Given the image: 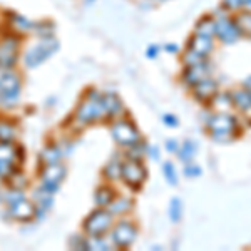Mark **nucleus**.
I'll return each instance as SVG.
<instances>
[{"label": "nucleus", "mask_w": 251, "mask_h": 251, "mask_svg": "<svg viewBox=\"0 0 251 251\" xmlns=\"http://www.w3.org/2000/svg\"><path fill=\"white\" fill-rule=\"evenodd\" d=\"M137 226L132 221L123 220L119 221L116 226H112V233H111V241L112 245L117 246L121 250H126L129 246L134 245V241L137 240Z\"/></svg>", "instance_id": "obj_8"}, {"label": "nucleus", "mask_w": 251, "mask_h": 251, "mask_svg": "<svg viewBox=\"0 0 251 251\" xmlns=\"http://www.w3.org/2000/svg\"><path fill=\"white\" fill-rule=\"evenodd\" d=\"M116 200V191L111 186H100L94 193V203L99 208H109V204Z\"/></svg>", "instance_id": "obj_19"}, {"label": "nucleus", "mask_w": 251, "mask_h": 251, "mask_svg": "<svg viewBox=\"0 0 251 251\" xmlns=\"http://www.w3.org/2000/svg\"><path fill=\"white\" fill-rule=\"evenodd\" d=\"M231 100L233 107L238 109L243 114H251V92L246 91L245 87L234 89L231 91Z\"/></svg>", "instance_id": "obj_17"}, {"label": "nucleus", "mask_w": 251, "mask_h": 251, "mask_svg": "<svg viewBox=\"0 0 251 251\" xmlns=\"http://www.w3.org/2000/svg\"><path fill=\"white\" fill-rule=\"evenodd\" d=\"M179 146H181V144L177 143L176 139H168V141H166V151L177 154V151H179Z\"/></svg>", "instance_id": "obj_38"}, {"label": "nucleus", "mask_w": 251, "mask_h": 251, "mask_svg": "<svg viewBox=\"0 0 251 251\" xmlns=\"http://www.w3.org/2000/svg\"><path fill=\"white\" fill-rule=\"evenodd\" d=\"M64 177H66V166L59 164V163L46 164V168H44V171H42L44 188L54 194L59 189V184Z\"/></svg>", "instance_id": "obj_12"}, {"label": "nucleus", "mask_w": 251, "mask_h": 251, "mask_svg": "<svg viewBox=\"0 0 251 251\" xmlns=\"http://www.w3.org/2000/svg\"><path fill=\"white\" fill-rule=\"evenodd\" d=\"M156 2H164V0H156Z\"/></svg>", "instance_id": "obj_44"}, {"label": "nucleus", "mask_w": 251, "mask_h": 251, "mask_svg": "<svg viewBox=\"0 0 251 251\" xmlns=\"http://www.w3.org/2000/svg\"><path fill=\"white\" fill-rule=\"evenodd\" d=\"M211 62L206 60L203 64H198V66H189V67H183V72H181V82L184 84L188 89H193L196 84L203 82L204 79L211 77Z\"/></svg>", "instance_id": "obj_10"}, {"label": "nucleus", "mask_w": 251, "mask_h": 251, "mask_svg": "<svg viewBox=\"0 0 251 251\" xmlns=\"http://www.w3.org/2000/svg\"><path fill=\"white\" fill-rule=\"evenodd\" d=\"M194 34L203 35V37H209L216 40V22H214L213 14H204L194 24Z\"/></svg>", "instance_id": "obj_16"}, {"label": "nucleus", "mask_w": 251, "mask_h": 251, "mask_svg": "<svg viewBox=\"0 0 251 251\" xmlns=\"http://www.w3.org/2000/svg\"><path fill=\"white\" fill-rule=\"evenodd\" d=\"M132 209V201L129 200V198H116L114 201H112L111 204H109V211L112 214H117V216H121V214H126L129 213Z\"/></svg>", "instance_id": "obj_23"}, {"label": "nucleus", "mask_w": 251, "mask_h": 251, "mask_svg": "<svg viewBox=\"0 0 251 251\" xmlns=\"http://www.w3.org/2000/svg\"><path fill=\"white\" fill-rule=\"evenodd\" d=\"M121 177L129 186L131 189H141V186L144 184L146 177H148V171H146V166L143 161L139 159H129L123 163V173Z\"/></svg>", "instance_id": "obj_7"}, {"label": "nucleus", "mask_w": 251, "mask_h": 251, "mask_svg": "<svg viewBox=\"0 0 251 251\" xmlns=\"http://www.w3.org/2000/svg\"><path fill=\"white\" fill-rule=\"evenodd\" d=\"M102 102H104V112H106V117H116L123 112V102L117 97L114 92H107V94H102Z\"/></svg>", "instance_id": "obj_18"}, {"label": "nucleus", "mask_w": 251, "mask_h": 251, "mask_svg": "<svg viewBox=\"0 0 251 251\" xmlns=\"http://www.w3.org/2000/svg\"><path fill=\"white\" fill-rule=\"evenodd\" d=\"M35 32L40 39H47V37H54V29L55 25L49 20H42V22H37V25H34Z\"/></svg>", "instance_id": "obj_29"}, {"label": "nucleus", "mask_w": 251, "mask_h": 251, "mask_svg": "<svg viewBox=\"0 0 251 251\" xmlns=\"http://www.w3.org/2000/svg\"><path fill=\"white\" fill-rule=\"evenodd\" d=\"M17 152L19 151L10 143H0V163H12L19 156Z\"/></svg>", "instance_id": "obj_27"}, {"label": "nucleus", "mask_w": 251, "mask_h": 251, "mask_svg": "<svg viewBox=\"0 0 251 251\" xmlns=\"http://www.w3.org/2000/svg\"><path fill=\"white\" fill-rule=\"evenodd\" d=\"M15 137V129L14 126L0 121V143H12Z\"/></svg>", "instance_id": "obj_30"}, {"label": "nucleus", "mask_w": 251, "mask_h": 251, "mask_svg": "<svg viewBox=\"0 0 251 251\" xmlns=\"http://www.w3.org/2000/svg\"><path fill=\"white\" fill-rule=\"evenodd\" d=\"M148 156H151L152 159H159V149L154 148V146H149V148H148Z\"/></svg>", "instance_id": "obj_41"}, {"label": "nucleus", "mask_w": 251, "mask_h": 251, "mask_svg": "<svg viewBox=\"0 0 251 251\" xmlns=\"http://www.w3.org/2000/svg\"><path fill=\"white\" fill-rule=\"evenodd\" d=\"M69 246L72 250H89V240L87 238H82V236H72L71 241H69Z\"/></svg>", "instance_id": "obj_34"}, {"label": "nucleus", "mask_w": 251, "mask_h": 251, "mask_svg": "<svg viewBox=\"0 0 251 251\" xmlns=\"http://www.w3.org/2000/svg\"><path fill=\"white\" fill-rule=\"evenodd\" d=\"M19 57V40L5 37L0 42V69H10L15 66Z\"/></svg>", "instance_id": "obj_13"}, {"label": "nucleus", "mask_w": 251, "mask_h": 251, "mask_svg": "<svg viewBox=\"0 0 251 251\" xmlns=\"http://www.w3.org/2000/svg\"><path fill=\"white\" fill-rule=\"evenodd\" d=\"M211 14L214 17V22H216V40L218 42H221L223 46H233V44H236L240 39H243L233 14L226 12L221 5L218 7V9H214Z\"/></svg>", "instance_id": "obj_2"}, {"label": "nucleus", "mask_w": 251, "mask_h": 251, "mask_svg": "<svg viewBox=\"0 0 251 251\" xmlns=\"http://www.w3.org/2000/svg\"><path fill=\"white\" fill-rule=\"evenodd\" d=\"M102 117H106L102 94H99L97 91H89L86 99L80 102L77 112H75V119L80 124H92L96 121H100Z\"/></svg>", "instance_id": "obj_3"}, {"label": "nucleus", "mask_w": 251, "mask_h": 251, "mask_svg": "<svg viewBox=\"0 0 251 251\" xmlns=\"http://www.w3.org/2000/svg\"><path fill=\"white\" fill-rule=\"evenodd\" d=\"M206 60H209V59H206V57H203V55L189 50V49H184V52L181 54V64H183V67L198 66V64H203V62H206Z\"/></svg>", "instance_id": "obj_25"}, {"label": "nucleus", "mask_w": 251, "mask_h": 251, "mask_svg": "<svg viewBox=\"0 0 251 251\" xmlns=\"http://www.w3.org/2000/svg\"><path fill=\"white\" fill-rule=\"evenodd\" d=\"M111 134H112V137H114L117 146L126 148V149L132 148V146H136L139 141H143L137 126L132 123V121H127V119L116 121L111 127Z\"/></svg>", "instance_id": "obj_5"}, {"label": "nucleus", "mask_w": 251, "mask_h": 251, "mask_svg": "<svg viewBox=\"0 0 251 251\" xmlns=\"http://www.w3.org/2000/svg\"><path fill=\"white\" fill-rule=\"evenodd\" d=\"M183 218V203L179 198H173L169 203V220L171 223H179Z\"/></svg>", "instance_id": "obj_28"}, {"label": "nucleus", "mask_w": 251, "mask_h": 251, "mask_svg": "<svg viewBox=\"0 0 251 251\" xmlns=\"http://www.w3.org/2000/svg\"><path fill=\"white\" fill-rule=\"evenodd\" d=\"M163 174H164L166 181H168L171 186L177 184V173H176V168H174V164L171 161H168V163L163 164Z\"/></svg>", "instance_id": "obj_32"}, {"label": "nucleus", "mask_w": 251, "mask_h": 251, "mask_svg": "<svg viewBox=\"0 0 251 251\" xmlns=\"http://www.w3.org/2000/svg\"><path fill=\"white\" fill-rule=\"evenodd\" d=\"M59 50V42L54 37L42 39L37 46H34L25 54V66L27 67H37L44 60H47L52 54Z\"/></svg>", "instance_id": "obj_6"}, {"label": "nucleus", "mask_w": 251, "mask_h": 251, "mask_svg": "<svg viewBox=\"0 0 251 251\" xmlns=\"http://www.w3.org/2000/svg\"><path fill=\"white\" fill-rule=\"evenodd\" d=\"M206 131L216 144H228L240 134V121L231 112H213L206 119Z\"/></svg>", "instance_id": "obj_1"}, {"label": "nucleus", "mask_w": 251, "mask_h": 251, "mask_svg": "<svg viewBox=\"0 0 251 251\" xmlns=\"http://www.w3.org/2000/svg\"><path fill=\"white\" fill-rule=\"evenodd\" d=\"M186 49H189V50H193V52H196V54L209 59V55L214 52V39L203 37V35H198L193 32V34L189 35L188 42H186Z\"/></svg>", "instance_id": "obj_14"}, {"label": "nucleus", "mask_w": 251, "mask_h": 251, "mask_svg": "<svg viewBox=\"0 0 251 251\" xmlns=\"http://www.w3.org/2000/svg\"><path fill=\"white\" fill-rule=\"evenodd\" d=\"M161 50H163V47L161 46L151 44V46H148V49H146V55H148V59H157L161 54Z\"/></svg>", "instance_id": "obj_36"}, {"label": "nucleus", "mask_w": 251, "mask_h": 251, "mask_svg": "<svg viewBox=\"0 0 251 251\" xmlns=\"http://www.w3.org/2000/svg\"><path fill=\"white\" fill-rule=\"evenodd\" d=\"M184 176L186 177H198V176H201V168L200 166H196V164H193V163H188V164H184Z\"/></svg>", "instance_id": "obj_35"}, {"label": "nucleus", "mask_w": 251, "mask_h": 251, "mask_svg": "<svg viewBox=\"0 0 251 251\" xmlns=\"http://www.w3.org/2000/svg\"><path fill=\"white\" fill-rule=\"evenodd\" d=\"M209 107L214 112H229V109L233 107V100H231V92H218L216 97L211 100Z\"/></svg>", "instance_id": "obj_20"}, {"label": "nucleus", "mask_w": 251, "mask_h": 251, "mask_svg": "<svg viewBox=\"0 0 251 251\" xmlns=\"http://www.w3.org/2000/svg\"><path fill=\"white\" fill-rule=\"evenodd\" d=\"M9 214L19 221H29L35 216V206L27 200H20L10 204Z\"/></svg>", "instance_id": "obj_15"}, {"label": "nucleus", "mask_w": 251, "mask_h": 251, "mask_svg": "<svg viewBox=\"0 0 251 251\" xmlns=\"http://www.w3.org/2000/svg\"><path fill=\"white\" fill-rule=\"evenodd\" d=\"M220 5L225 9L226 12H229V14H238V12L243 10V7H245V0H221Z\"/></svg>", "instance_id": "obj_31"}, {"label": "nucleus", "mask_w": 251, "mask_h": 251, "mask_svg": "<svg viewBox=\"0 0 251 251\" xmlns=\"http://www.w3.org/2000/svg\"><path fill=\"white\" fill-rule=\"evenodd\" d=\"M234 20H236V25L241 32V37L251 39V12H238V14H234Z\"/></svg>", "instance_id": "obj_22"}, {"label": "nucleus", "mask_w": 251, "mask_h": 251, "mask_svg": "<svg viewBox=\"0 0 251 251\" xmlns=\"http://www.w3.org/2000/svg\"><path fill=\"white\" fill-rule=\"evenodd\" d=\"M112 214L106 208H99L96 211H92L84 221V233L89 238H100L104 236L109 229H112Z\"/></svg>", "instance_id": "obj_4"}, {"label": "nucleus", "mask_w": 251, "mask_h": 251, "mask_svg": "<svg viewBox=\"0 0 251 251\" xmlns=\"http://www.w3.org/2000/svg\"><path fill=\"white\" fill-rule=\"evenodd\" d=\"M163 50L168 52V54H179L181 49H179L177 44H166V46L163 47Z\"/></svg>", "instance_id": "obj_40"}, {"label": "nucleus", "mask_w": 251, "mask_h": 251, "mask_svg": "<svg viewBox=\"0 0 251 251\" xmlns=\"http://www.w3.org/2000/svg\"><path fill=\"white\" fill-rule=\"evenodd\" d=\"M163 123L168 126V127H176V126L179 124V121H177V117L174 114H164L163 116Z\"/></svg>", "instance_id": "obj_39"}, {"label": "nucleus", "mask_w": 251, "mask_h": 251, "mask_svg": "<svg viewBox=\"0 0 251 251\" xmlns=\"http://www.w3.org/2000/svg\"><path fill=\"white\" fill-rule=\"evenodd\" d=\"M20 92V79L14 72H3L0 75V102L5 106L15 104Z\"/></svg>", "instance_id": "obj_9"}, {"label": "nucleus", "mask_w": 251, "mask_h": 251, "mask_svg": "<svg viewBox=\"0 0 251 251\" xmlns=\"http://www.w3.org/2000/svg\"><path fill=\"white\" fill-rule=\"evenodd\" d=\"M12 20H10V25H14V27H17L19 30H29L34 27V24L30 22V20H27L25 17H22V15H17V14H12L10 15Z\"/></svg>", "instance_id": "obj_33"}, {"label": "nucleus", "mask_w": 251, "mask_h": 251, "mask_svg": "<svg viewBox=\"0 0 251 251\" xmlns=\"http://www.w3.org/2000/svg\"><path fill=\"white\" fill-rule=\"evenodd\" d=\"M218 92H220V86H218V82L213 77L204 79L203 82L196 84V86L191 89L193 99L200 104H206V106L211 104V100L216 97Z\"/></svg>", "instance_id": "obj_11"}, {"label": "nucleus", "mask_w": 251, "mask_h": 251, "mask_svg": "<svg viewBox=\"0 0 251 251\" xmlns=\"http://www.w3.org/2000/svg\"><path fill=\"white\" fill-rule=\"evenodd\" d=\"M241 87H245L246 91H250V92H251V74H250L245 80H243V86H241Z\"/></svg>", "instance_id": "obj_42"}, {"label": "nucleus", "mask_w": 251, "mask_h": 251, "mask_svg": "<svg viewBox=\"0 0 251 251\" xmlns=\"http://www.w3.org/2000/svg\"><path fill=\"white\" fill-rule=\"evenodd\" d=\"M5 200L12 204V203H17V201L24 200V196H22V193H20V191H17V189H14V191H9V193H7V198H5Z\"/></svg>", "instance_id": "obj_37"}, {"label": "nucleus", "mask_w": 251, "mask_h": 251, "mask_svg": "<svg viewBox=\"0 0 251 251\" xmlns=\"http://www.w3.org/2000/svg\"><path fill=\"white\" fill-rule=\"evenodd\" d=\"M243 10L251 12V0H245V7H243Z\"/></svg>", "instance_id": "obj_43"}, {"label": "nucleus", "mask_w": 251, "mask_h": 251, "mask_svg": "<svg viewBox=\"0 0 251 251\" xmlns=\"http://www.w3.org/2000/svg\"><path fill=\"white\" fill-rule=\"evenodd\" d=\"M62 157V151L57 148V146H49L42 151L40 154V159L46 164H52V163H59V159Z\"/></svg>", "instance_id": "obj_26"}, {"label": "nucleus", "mask_w": 251, "mask_h": 251, "mask_svg": "<svg viewBox=\"0 0 251 251\" xmlns=\"http://www.w3.org/2000/svg\"><path fill=\"white\" fill-rule=\"evenodd\" d=\"M121 173H123V163L119 159H111L104 168V176L107 177L109 181H116L121 177Z\"/></svg>", "instance_id": "obj_24"}, {"label": "nucleus", "mask_w": 251, "mask_h": 251, "mask_svg": "<svg viewBox=\"0 0 251 251\" xmlns=\"http://www.w3.org/2000/svg\"><path fill=\"white\" fill-rule=\"evenodd\" d=\"M196 151H198V144L194 143L193 139H186L184 143L179 146V151H177V159H179L183 164L193 163L194 156H196Z\"/></svg>", "instance_id": "obj_21"}]
</instances>
